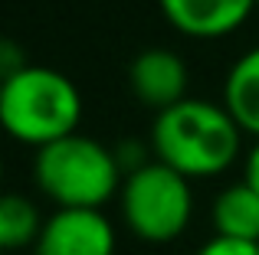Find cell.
I'll list each match as a JSON object with an SVG mask.
<instances>
[{"instance_id":"cell-3","label":"cell","mask_w":259,"mask_h":255,"mask_svg":"<svg viewBox=\"0 0 259 255\" xmlns=\"http://www.w3.org/2000/svg\"><path fill=\"white\" fill-rule=\"evenodd\" d=\"M121 180L115 147L79 131L33 154V183L56 210H102L118 197Z\"/></svg>"},{"instance_id":"cell-12","label":"cell","mask_w":259,"mask_h":255,"mask_svg":"<svg viewBox=\"0 0 259 255\" xmlns=\"http://www.w3.org/2000/svg\"><path fill=\"white\" fill-rule=\"evenodd\" d=\"M23 66H30L26 62V56H23V49H20L13 39H7L4 46H0V76H13V72H20Z\"/></svg>"},{"instance_id":"cell-9","label":"cell","mask_w":259,"mask_h":255,"mask_svg":"<svg viewBox=\"0 0 259 255\" xmlns=\"http://www.w3.org/2000/svg\"><path fill=\"white\" fill-rule=\"evenodd\" d=\"M210 223H213V236L259 242V193L246 180L223 186L210 206Z\"/></svg>"},{"instance_id":"cell-7","label":"cell","mask_w":259,"mask_h":255,"mask_svg":"<svg viewBox=\"0 0 259 255\" xmlns=\"http://www.w3.org/2000/svg\"><path fill=\"white\" fill-rule=\"evenodd\" d=\"M158 7L171 30L187 39H223L259 10L256 0H158Z\"/></svg>"},{"instance_id":"cell-10","label":"cell","mask_w":259,"mask_h":255,"mask_svg":"<svg viewBox=\"0 0 259 255\" xmlns=\"http://www.w3.org/2000/svg\"><path fill=\"white\" fill-rule=\"evenodd\" d=\"M46 216H39L36 203L23 193H7L0 200V245L7 252L33 249V242L43 232Z\"/></svg>"},{"instance_id":"cell-1","label":"cell","mask_w":259,"mask_h":255,"mask_svg":"<svg viewBox=\"0 0 259 255\" xmlns=\"http://www.w3.org/2000/svg\"><path fill=\"white\" fill-rule=\"evenodd\" d=\"M148 147L187 180H210L243 157V128L223 102L184 98L154 115Z\"/></svg>"},{"instance_id":"cell-14","label":"cell","mask_w":259,"mask_h":255,"mask_svg":"<svg viewBox=\"0 0 259 255\" xmlns=\"http://www.w3.org/2000/svg\"><path fill=\"white\" fill-rule=\"evenodd\" d=\"M256 7H259V0H256Z\"/></svg>"},{"instance_id":"cell-11","label":"cell","mask_w":259,"mask_h":255,"mask_svg":"<svg viewBox=\"0 0 259 255\" xmlns=\"http://www.w3.org/2000/svg\"><path fill=\"white\" fill-rule=\"evenodd\" d=\"M197 255H259V242L246 239H230V236H210L197 249Z\"/></svg>"},{"instance_id":"cell-2","label":"cell","mask_w":259,"mask_h":255,"mask_svg":"<svg viewBox=\"0 0 259 255\" xmlns=\"http://www.w3.org/2000/svg\"><path fill=\"white\" fill-rule=\"evenodd\" d=\"M82 92L66 72L50 66H23L0 82V121L23 147H39L76 134L82 121Z\"/></svg>"},{"instance_id":"cell-4","label":"cell","mask_w":259,"mask_h":255,"mask_svg":"<svg viewBox=\"0 0 259 255\" xmlns=\"http://www.w3.org/2000/svg\"><path fill=\"white\" fill-rule=\"evenodd\" d=\"M118 213L135 239L167 245L187 232L194 219V186L184 173L161 160L125 173L118 190Z\"/></svg>"},{"instance_id":"cell-6","label":"cell","mask_w":259,"mask_h":255,"mask_svg":"<svg viewBox=\"0 0 259 255\" xmlns=\"http://www.w3.org/2000/svg\"><path fill=\"white\" fill-rule=\"evenodd\" d=\"M190 69L181 52L167 46H148L128 62V89L138 105L151 108L154 115L187 98Z\"/></svg>"},{"instance_id":"cell-13","label":"cell","mask_w":259,"mask_h":255,"mask_svg":"<svg viewBox=\"0 0 259 255\" xmlns=\"http://www.w3.org/2000/svg\"><path fill=\"white\" fill-rule=\"evenodd\" d=\"M243 180L259 193V138H253V147L243 154Z\"/></svg>"},{"instance_id":"cell-5","label":"cell","mask_w":259,"mask_h":255,"mask_svg":"<svg viewBox=\"0 0 259 255\" xmlns=\"http://www.w3.org/2000/svg\"><path fill=\"white\" fill-rule=\"evenodd\" d=\"M118 232L105 210H53L33 255H115Z\"/></svg>"},{"instance_id":"cell-8","label":"cell","mask_w":259,"mask_h":255,"mask_svg":"<svg viewBox=\"0 0 259 255\" xmlns=\"http://www.w3.org/2000/svg\"><path fill=\"white\" fill-rule=\"evenodd\" d=\"M220 102L236 118L243 134L259 138V43L249 46L240 59L227 69Z\"/></svg>"}]
</instances>
